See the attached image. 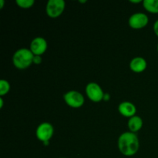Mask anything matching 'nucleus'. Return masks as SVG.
Here are the masks:
<instances>
[{
	"label": "nucleus",
	"instance_id": "4",
	"mask_svg": "<svg viewBox=\"0 0 158 158\" xmlns=\"http://www.w3.org/2000/svg\"><path fill=\"white\" fill-rule=\"evenodd\" d=\"M53 133L54 129L52 125L48 122H43L37 127L35 136L40 141L43 143V142L49 141L53 135Z\"/></svg>",
	"mask_w": 158,
	"mask_h": 158
},
{
	"label": "nucleus",
	"instance_id": "20",
	"mask_svg": "<svg viewBox=\"0 0 158 158\" xmlns=\"http://www.w3.org/2000/svg\"><path fill=\"white\" fill-rule=\"evenodd\" d=\"M3 106V99L0 97V108H2Z\"/></svg>",
	"mask_w": 158,
	"mask_h": 158
},
{
	"label": "nucleus",
	"instance_id": "11",
	"mask_svg": "<svg viewBox=\"0 0 158 158\" xmlns=\"http://www.w3.org/2000/svg\"><path fill=\"white\" fill-rule=\"evenodd\" d=\"M127 126L131 132L136 133L140 131L143 127V120L139 116L135 115L129 118Z\"/></svg>",
	"mask_w": 158,
	"mask_h": 158
},
{
	"label": "nucleus",
	"instance_id": "3",
	"mask_svg": "<svg viewBox=\"0 0 158 158\" xmlns=\"http://www.w3.org/2000/svg\"><path fill=\"white\" fill-rule=\"evenodd\" d=\"M65 6L64 0H49L46 4V14L51 18H56L63 13Z\"/></svg>",
	"mask_w": 158,
	"mask_h": 158
},
{
	"label": "nucleus",
	"instance_id": "10",
	"mask_svg": "<svg viewBox=\"0 0 158 158\" xmlns=\"http://www.w3.org/2000/svg\"><path fill=\"white\" fill-rule=\"evenodd\" d=\"M148 63L143 58L140 56L135 57L130 63V68L135 73H141L146 69Z\"/></svg>",
	"mask_w": 158,
	"mask_h": 158
},
{
	"label": "nucleus",
	"instance_id": "1",
	"mask_svg": "<svg viewBox=\"0 0 158 158\" xmlns=\"http://www.w3.org/2000/svg\"><path fill=\"white\" fill-rule=\"evenodd\" d=\"M139 140L135 133H123L118 138V148L122 154L131 157L137 154L139 150Z\"/></svg>",
	"mask_w": 158,
	"mask_h": 158
},
{
	"label": "nucleus",
	"instance_id": "7",
	"mask_svg": "<svg viewBox=\"0 0 158 158\" xmlns=\"http://www.w3.org/2000/svg\"><path fill=\"white\" fill-rule=\"evenodd\" d=\"M149 23V19L147 14L143 12H136L130 17L128 20L129 26L133 29H142Z\"/></svg>",
	"mask_w": 158,
	"mask_h": 158
},
{
	"label": "nucleus",
	"instance_id": "2",
	"mask_svg": "<svg viewBox=\"0 0 158 158\" xmlns=\"http://www.w3.org/2000/svg\"><path fill=\"white\" fill-rule=\"evenodd\" d=\"M34 54L29 49L21 48L15 51L12 56V63L14 66L19 69H27L33 63Z\"/></svg>",
	"mask_w": 158,
	"mask_h": 158
},
{
	"label": "nucleus",
	"instance_id": "14",
	"mask_svg": "<svg viewBox=\"0 0 158 158\" xmlns=\"http://www.w3.org/2000/svg\"><path fill=\"white\" fill-rule=\"evenodd\" d=\"M18 6L23 9H29L31 8L35 3L34 0H16L15 1Z\"/></svg>",
	"mask_w": 158,
	"mask_h": 158
},
{
	"label": "nucleus",
	"instance_id": "12",
	"mask_svg": "<svg viewBox=\"0 0 158 158\" xmlns=\"http://www.w3.org/2000/svg\"><path fill=\"white\" fill-rule=\"evenodd\" d=\"M143 6L147 11L151 13H158V0H144Z\"/></svg>",
	"mask_w": 158,
	"mask_h": 158
},
{
	"label": "nucleus",
	"instance_id": "23",
	"mask_svg": "<svg viewBox=\"0 0 158 158\" xmlns=\"http://www.w3.org/2000/svg\"><path fill=\"white\" fill-rule=\"evenodd\" d=\"M157 51H158V44H157Z\"/></svg>",
	"mask_w": 158,
	"mask_h": 158
},
{
	"label": "nucleus",
	"instance_id": "9",
	"mask_svg": "<svg viewBox=\"0 0 158 158\" xmlns=\"http://www.w3.org/2000/svg\"><path fill=\"white\" fill-rule=\"evenodd\" d=\"M118 110L121 115L131 118V117L135 116L137 108L134 103L128 101H124L120 103L118 106Z\"/></svg>",
	"mask_w": 158,
	"mask_h": 158
},
{
	"label": "nucleus",
	"instance_id": "16",
	"mask_svg": "<svg viewBox=\"0 0 158 158\" xmlns=\"http://www.w3.org/2000/svg\"><path fill=\"white\" fill-rule=\"evenodd\" d=\"M154 31L156 35L158 36V19L154 23Z\"/></svg>",
	"mask_w": 158,
	"mask_h": 158
},
{
	"label": "nucleus",
	"instance_id": "22",
	"mask_svg": "<svg viewBox=\"0 0 158 158\" xmlns=\"http://www.w3.org/2000/svg\"><path fill=\"white\" fill-rule=\"evenodd\" d=\"M79 2H80V3H85V2H86V0H79Z\"/></svg>",
	"mask_w": 158,
	"mask_h": 158
},
{
	"label": "nucleus",
	"instance_id": "21",
	"mask_svg": "<svg viewBox=\"0 0 158 158\" xmlns=\"http://www.w3.org/2000/svg\"><path fill=\"white\" fill-rule=\"evenodd\" d=\"M49 144V141H46V142H43V145L45 146H48Z\"/></svg>",
	"mask_w": 158,
	"mask_h": 158
},
{
	"label": "nucleus",
	"instance_id": "17",
	"mask_svg": "<svg viewBox=\"0 0 158 158\" xmlns=\"http://www.w3.org/2000/svg\"><path fill=\"white\" fill-rule=\"evenodd\" d=\"M110 94H107V93H105L104 97H103V100H106V101H108V100H110Z\"/></svg>",
	"mask_w": 158,
	"mask_h": 158
},
{
	"label": "nucleus",
	"instance_id": "8",
	"mask_svg": "<svg viewBox=\"0 0 158 158\" xmlns=\"http://www.w3.org/2000/svg\"><path fill=\"white\" fill-rule=\"evenodd\" d=\"M47 42L43 37H35L30 43V49L34 56H41L47 49Z\"/></svg>",
	"mask_w": 158,
	"mask_h": 158
},
{
	"label": "nucleus",
	"instance_id": "5",
	"mask_svg": "<svg viewBox=\"0 0 158 158\" xmlns=\"http://www.w3.org/2000/svg\"><path fill=\"white\" fill-rule=\"evenodd\" d=\"M65 102L69 106L73 108L81 107L84 103V97L80 92L76 90H70L64 94Z\"/></svg>",
	"mask_w": 158,
	"mask_h": 158
},
{
	"label": "nucleus",
	"instance_id": "13",
	"mask_svg": "<svg viewBox=\"0 0 158 158\" xmlns=\"http://www.w3.org/2000/svg\"><path fill=\"white\" fill-rule=\"evenodd\" d=\"M9 89H10V84L9 82L6 80H0V96L2 97L7 94Z\"/></svg>",
	"mask_w": 158,
	"mask_h": 158
},
{
	"label": "nucleus",
	"instance_id": "19",
	"mask_svg": "<svg viewBox=\"0 0 158 158\" xmlns=\"http://www.w3.org/2000/svg\"><path fill=\"white\" fill-rule=\"evenodd\" d=\"M5 1L4 0H0V9H2L3 6H4Z\"/></svg>",
	"mask_w": 158,
	"mask_h": 158
},
{
	"label": "nucleus",
	"instance_id": "18",
	"mask_svg": "<svg viewBox=\"0 0 158 158\" xmlns=\"http://www.w3.org/2000/svg\"><path fill=\"white\" fill-rule=\"evenodd\" d=\"M130 2L132 3H140L142 2L141 0H130Z\"/></svg>",
	"mask_w": 158,
	"mask_h": 158
},
{
	"label": "nucleus",
	"instance_id": "6",
	"mask_svg": "<svg viewBox=\"0 0 158 158\" xmlns=\"http://www.w3.org/2000/svg\"><path fill=\"white\" fill-rule=\"evenodd\" d=\"M86 93L88 98L93 102L101 101L103 100L104 97V92L103 91L102 88L97 83H89L86 86Z\"/></svg>",
	"mask_w": 158,
	"mask_h": 158
},
{
	"label": "nucleus",
	"instance_id": "24",
	"mask_svg": "<svg viewBox=\"0 0 158 158\" xmlns=\"http://www.w3.org/2000/svg\"><path fill=\"white\" fill-rule=\"evenodd\" d=\"M61 158H66V157H61Z\"/></svg>",
	"mask_w": 158,
	"mask_h": 158
},
{
	"label": "nucleus",
	"instance_id": "15",
	"mask_svg": "<svg viewBox=\"0 0 158 158\" xmlns=\"http://www.w3.org/2000/svg\"><path fill=\"white\" fill-rule=\"evenodd\" d=\"M43 61V58L41 56H34L33 57V63L34 64L39 65L42 63Z\"/></svg>",
	"mask_w": 158,
	"mask_h": 158
}]
</instances>
